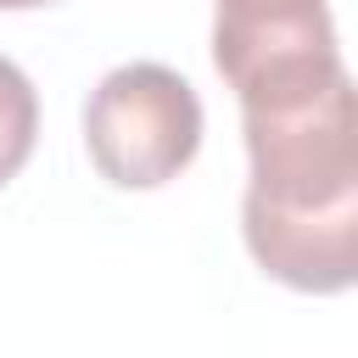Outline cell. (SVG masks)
Instances as JSON below:
<instances>
[{
    "label": "cell",
    "mask_w": 358,
    "mask_h": 358,
    "mask_svg": "<svg viewBox=\"0 0 358 358\" xmlns=\"http://www.w3.org/2000/svg\"><path fill=\"white\" fill-rule=\"evenodd\" d=\"M34 6H50V0H0V11H34Z\"/></svg>",
    "instance_id": "obj_5"
},
{
    "label": "cell",
    "mask_w": 358,
    "mask_h": 358,
    "mask_svg": "<svg viewBox=\"0 0 358 358\" xmlns=\"http://www.w3.org/2000/svg\"><path fill=\"white\" fill-rule=\"evenodd\" d=\"M34 140H39V95L28 73L11 56H0V185L22 173V162L34 157Z\"/></svg>",
    "instance_id": "obj_4"
},
{
    "label": "cell",
    "mask_w": 358,
    "mask_h": 358,
    "mask_svg": "<svg viewBox=\"0 0 358 358\" xmlns=\"http://www.w3.org/2000/svg\"><path fill=\"white\" fill-rule=\"evenodd\" d=\"M252 185L241 235L257 268L291 291L336 296L358 280V106L352 78L285 106L241 117Z\"/></svg>",
    "instance_id": "obj_1"
},
{
    "label": "cell",
    "mask_w": 358,
    "mask_h": 358,
    "mask_svg": "<svg viewBox=\"0 0 358 358\" xmlns=\"http://www.w3.org/2000/svg\"><path fill=\"white\" fill-rule=\"evenodd\" d=\"M213 67L235 90L241 117L285 112L347 84V62L324 0H218Z\"/></svg>",
    "instance_id": "obj_2"
},
{
    "label": "cell",
    "mask_w": 358,
    "mask_h": 358,
    "mask_svg": "<svg viewBox=\"0 0 358 358\" xmlns=\"http://www.w3.org/2000/svg\"><path fill=\"white\" fill-rule=\"evenodd\" d=\"M84 151L117 190H157L201 151V101L162 62L112 67L84 101Z\"/></svg>",
    "instance_id": "obj_3"
}]
</instances>
